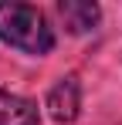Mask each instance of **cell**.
<instances>
[{
  "instance_id": "cell-4",
  "label": "cell",
  "mask_w": 122,
  "mask_h": 125,
  "mask_svg": "<svg viewBox=\"0 0 122 125\" xmlns=\"http://www.w3.org/2000/svg\"><path fill=\"white\" fill-rule=\"evenodd\" d=\"M37 105L24 95L0 88V125H37Z\"/></svg>"
},
{
  "instance_id": "cell-2",
  "label": "cell",
  "mask_w": 122,
  "mask_h": 125,
  "mask_svg": "<svg viewBox=\"0 0 122 125\" xmlns=\"http://www.w3.org/2000/svg\"><path fill=\"white\" fill-rule=\"evenodd\" d=\"M81 112V81L75 74H64L51 91H48V115L54 118V122L68 125L75 122Z\"/></svg>"
},
{
  "instance_id": "cell-1",
  "label": "cell",
  "mask_w": 122,
  "mask_h": 125,
  "mask_svg": "<svg viewBox=\"0 0 122 125\" xmlns=\"http://www.w3.org/2000/svg\"><path fill=\"white\" fill-rule=\"evenodd\" d=\"M0 41L41 58L54 47V31L34 3H0Z\"/></svg>"
},
{
  "instance_id": "cell-3",
  "label": "cell",
  "mask_w": 122,
  "mask_h": 125,
  "mask_svg": "<svg viewBox=\"0 0 122 125\" xmlns=\"http://www.w3.org/2000/svg\"><path fill=\"white\" fill-rule=\"evenodd\" d=\"M58 17H61V24L71 34H88V31L98 27L102 10H98V3H88V0H61L58 3Z\"/></svg>"
}]
</instances>
